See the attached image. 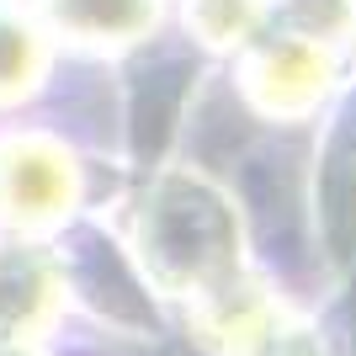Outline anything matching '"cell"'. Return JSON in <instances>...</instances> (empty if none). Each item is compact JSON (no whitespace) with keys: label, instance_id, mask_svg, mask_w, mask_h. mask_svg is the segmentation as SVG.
Returning <instances> with one entry per match:
<instances>
[{"label":"cell","instance_id":"6da1fadb","mask_svg":"<svg viewBox=\"0 0 356 356\" xmlns=\"http://www.w3.org/2000/svg\"><path fill=\"white\" fill-rule=\"evenodd\" d=\"M138 255L165 293L202 298L239 277V213L202 170H165L138 208Z\"/></svg>","mask_w":356,"mask_h":356},{"label":"cell","instance_id":"7a4b0ae2","mask_svg":"<svg viewBox=\"0 0 356 356\" xmlns=\"http://www.w3.org/2000/svg\"><path fill=\"white\" fill-rule=\"evenodd\" d=\"M245 96L255 102V112L282 122H303L309 112L325 106V96L341 80V64L330 54L325 38L309 32H277L261 43H245Z\"/></svg>","mask_w":356,"mask_h":356},{"label":"cell","instance_id":"3957f363","mask_svg":"<svg viewBox=\"0 0 356 356\" xmlns=\"http://www.w3.org/2000/svg\"><path fill=\"white\" fill-rule=\"evenodd\" d=\"M80 202V165L48 134H16L0 144V218L16 229H48Z\"/></svg>","mask_w":356,"mask_h":356},{"label":"cell","instance_id":"277c9868","mask_svg":"<svg viewBox=\"0 0 356 356\" xmlns=\"http://www.w3.org/2000/svg\"><path fill=\"white\" fill-rule=\"evenodd\" d=\"M64 309V261L43 245L0 234V346L38 341Z\"/></svg>","mask_w":356,"mask_h":356},{"label":"cell","instance_id":"5b68a950","mask_svg":"<svg viewBox=\"0 0 356 356\" xmlns=\"http://www.w3.org/2000/svg\"><path fill=\"white\" fill-rule=\"evenodd\" d=\"M160 6L165 0H38V16L54 38L86 48H128L154 32Z\"/></svg>","mask_w":356,"mask_h":356},{"label":"cell","instance_id":"8992f818","mask_svg":"<svg viewBox=\"0 0 356 356\" xmlns=\"http://www.w3.org/2000/svg\"><path fill=\"white\" fill-rule=\"evenodd\" d=\"M48 70V38L38 22L0 11V102H22Z\"/></svg>","mask_w":356,"mask_h":356},{"label":"cell","instance_id":"52a82bcc","mask_svg":"<svg viewBox=\"0 0 356 356\" xmlns=\"http://www.w3.org/2000/svg\"><path fill=\"white\" fill-rule=\"evenodd\" d=\"M266 16V0H186V27L208 48H245Z\"/></svg>","mask_w":356,"mask_h":356},{"label":"cell","instance_id":"ba28073f","mask_svg":"<svg viewBox=\"0 0 356 356\" xmlns=\"http://www.w3.org/2000/svg\"><path fill=\"white\" fill-rule=\"evenodd\" d=\"M351 22H356V0H351Z\"/></svg>","mask_w":356,"mask_h":356}]
</instances>
